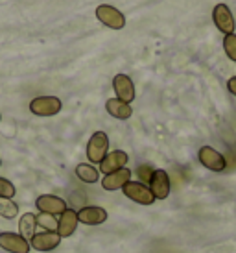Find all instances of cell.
Segmentation results:
<instances>
[{
  "label": "cell",
  "mask_w": 236,
  "mask_h": 253,
  "mask_svg": "<svg viewBox=\"0 0 236 253\" xmlns=\"http://www.w3.org/2000/svg\"><path fill=\"white\" fill-rule=\"evenodd\" d=\"M109 137L104 131H96L92 133V137L89 139V144H87V157L92 165H100L104 161V157L109 152Z\"/></svg>",
  "instance_id": "cell-1"
},
{
  "label": "cell",
  "mask_w": 236,
  "mask_h": 253,
  "mask_svg": "<svg viewBox=\"0 0 236 253\" xmlns=\"http://www.w3.org/2000/svg\"><path fill=\"white\" fill-rule=\"evenodd\" d=\"M61 100L57 96H37L30 102V111L37 117H54L61 111Z\"/></svg>",
  "instance_id": "cell-2"
},
{
  "label": "cell",
  "mask_w": 236,
  "mask_h": 253,
  "mask_svg": "<svg viewBox=\"0 0 236 253\" xmlns=\"http://www.w3.org/2000/svg\"><path fill=\"white\" fill-rule=\"evenodd\" d=\"M125 198H129L133 200L135 204H140V205H152L155 202V196L152 194V190L148 185L140 181H127L124 185V189H122Z\"/></svg>",
  "instance_id": "cell-3"
},
{
  "label": "cell",
  "mask_w": 236,
  "mask_h": 253,
  "mask_svg": "<svg viewBox=\"0 0 236 253\" xmlns=\"http://www.w3.org/2000/svg\"><path fill=\"white\" fill-rule=\"evenodd\" d=\"M96 17L98 21L109 26L113 30H122L125 26V17L122 11H118L117 7L107 6V4H102V6L96 7Z\"/></svg>",
  "instance_id": "cell-4"
},
{
  "label": "cell",
  "mask_w": 236,
  "mask_h": 253,
  "mask_svg": "<svg viewBox=\"0 0 236 253\" xmlns=\"http://www.w3.org/2000/svg\"><path fill=\"white\" fill-rule=\"evenodd\" d=\"M0 248L7 253H30L32 246L26 239H22L19 233L4 231L0 233Z\"/></svg>",
  "instance_id": "cell-5"
},
{
  "label": "cell",
  "mask_w": 236,
  "mask_h": 253,
  "mask_svg": "<svg viewBox=\"0 0 236 253\" xmlns=\"http://www.w3.org/2000/svg\"><path fill=\"white\" fill-rule=\"evenodd\" d=\"M148 187L155 196V200H166L170 196V177H168L166 170H153L152 177L148 181Z\"/></svg>",
  "instance_id": "cell-6"
},
{
  "label": "cell",
  "mask_w": 236,
  "mask_h": 253,
  "mask_svg": "<svg viewBox=\"0 0 236 253\" xmlns=\"http://www.w3.org/2000/svg\"><path fill=\"white\" fill-rule=\"evenodd\" d=\"M199 163H201L205 169L212 170V172H223L225 167H227V161H225V157H223L218 150L210 146H203L199 148Z\"/></svg>",
  "instance_id": "cell-7"
},
{
  "label": "cell",
  "mask_w": 236,
  "mask_h": 253,
  "mask_svg": "<svg viewBox=\"0 0 236 253\" xmlns=\"http://www.w3.org/2000/svg\"><path fill=\"white\" fill-rule=\"evenodd\" d=\"M35 207L41 212H46V214H54V216H59L61 212H65L69 207H67V202L59 196H54V194H42L35 200Z\"/></svg>",
  "instance_id": "cell-8"
},
{
  "label": "cell",
  "mask_w": 236,
  "mask_h": 253,
  "mask_svg": "<svg viewBox=\"0 0 236 253\" xmlns=\"http://www.w3.org/2000/svg\"><path fill=\"white\" fill-rule=\"evenodd\" d=\"M61 244V237L57 235L56 231H41V233H35L34 239L30 240V246L35 252H52L56 250L57 246Z\"/></svg>",
  "instance_id": "cell-9"
},
{
  "label": "cell",
  "mask_w": 236,
  "mask_h": 253,
  "mask_svg": "<svg viewBox=\"0 0 236 253\" xmlns=\"http://www.w3.org/2000/svg\"><path fill=\"white\" fill-rule=\"evenodd\" d=\"M212 21H214L216 28L220 30L222 34L229 36V34H235V19H233V13H231L229 6L225 4H218L214 6V11H212Z\"/></svg>",
  "instance_id": "cell-10"
},
{
  "label": "cell",
  "mask_w": 236,
  "mask_h": 253,
  "mask_svg": "<svg viewBox=\"0 0 236 253\" xmlns=\"http://www.w3.org/2000/svg\"><path fill=\"white\" fill-rule=\"evenodd\" d=\"M113 89L117 92V98L129 104L135 100V85H133V80L125 74H117L113 78Z\"/></svg>",
  "instance_id": "cell-11"
},
{
  "label": "cell",
  "mask_w": 236,
  "mask_h": 253,
  "mask_svg": "<svg viewBox=\"0 0 236 253\" xmlns=\"http://www.w3.org/2000/svg\"><path fill=\"white\" fill-rule=\"evenodd\" d=\"M129 161V157L125 152L122 150H115V152H109V154L104 157V161L100 163V172L107 176V174H111V172H117V170L124 169L125 165Z\"/></svg>",
  "instance_id": "cell-12"
},
{
  "label": "cell",
  "mask_w": 236,
  "mask_h": 253,
  "mask_svg": "<svg viewBox=\"0 0 236 253\" xmlns=\"http://www.w3.org/2000/svg\"><path fill=\"white\" fill-rule=\"evenodd\" d=\"M107 218H109L107 211H105L104 207H98V205H89V207H83V209L78 211L79 224L85 225H100L104 224Z\"/></svg>",
  "instance_id": "cell-13"
},
{
  "label": "cell",
  "mask_w": 236,
  "mask_h": 253,
  "mask_svg": "<svg viewBox=\"0 0 236 253\" xmlns=\"http://www.w3.org/2000/svg\"><path fill=\"white\" fill-rule=\"evenodd\" d=\"M78 224H79V220H78V211H74V209H67L65 212L59 214L57 235H59L61 239H69V237H72V235L76 233Z\"/></svg>",
  "instance_id": "cell-14"
},
{
  "label": "cell",
  "mask_w": 236,
  "mask_h": 253,
  "mask_svg": "<svg viewBox=\"0 0 236 253\" xmlns=\"http://www.w3.org/2000/svg\"><path fill=\"white\" fill-rule=\"evenodd\" d=\"M127 181H131V170L129 169H120L117 172H111L104 176V181H102V187L104 190H118V189H124V185Z\"/></svg>",
  "instance_id": "cell-15"
},
{
  "label": "cell",
  "mask_w": 236,
  "mask_h": 253,
  "mask_svg": "<svg viewBox=\"0 0 236 253\" xmlns=\"http://www.w3.org/2000/svg\"><path fill=\"white\" fill-rule=\"evenodd\" d=\"M105 109H107V113H109L111 117H115V119H118V120H127L133 115L131 106L118 98L107 100V102H105Z\"/></svg>",
  "instance_id": "cell-16"
},
{
  "label": "cell",
  "mask_w": 236,
  "mask_h": 253,
  "mask_svg": "<svg viewBox=\"0 0 236 253\" xmlns=\"http://www.w3.org/2000/svg\"><path fill=\"white\" fill-rule=\"evenodd\" d=\"M35 227H37V220H35V214L34 212H24L19 220V235H21L22 239L30 240L34 239L35 235Z\"/></svg>",
  "instance_id": "cell-17"
},
{
  "label": "cell",
  "mask_w": 236,
  "mask_h": 253,
  "mask_svg": "<svg viewBox=\"0 0 236 253\" xmlns=\"http://www.w3.org/2000/svg\"><path fill=\"white\" fill-rule=\"evenodd\" d=\"M76 176L83 183H96L100 179V170L89 163H79L76 167Z\"/></svg>",
  "instance_id": "cell-18"
},
{
  "label": "cell",
  "mask_w": 236,
  "mask_h": 253,
  "mask_svg": "<svg viewBox=\"0 0 236 253\" xmlns=\"http://www.w3.org/2000/svg\"><path fill=\"white\" fill-rule=\"evenodd\" d=\"M35 220H37V227H42V231H56L57 233L59 220H57L54 214L39 212V214H35Z\"/></svg>",
  "instance_id": "cell-19"
},
{
  "label": "cell",
  "mask_w": 236,
  "mask_h": 253,
  "mask_svg": "<svg viewBox=\"0 0 236 253\" xmlns=\"http://www.w3.org/2000/svg\"><path fill=\"white\" fill-rule=\"evenodd\" d=\"M19 214V205L9 198H0V216L11 220Z\"/></svg>",
  "instance_id": "cell-20"
},
{
  "label": "cell",
  "mask_w": 236,
  "mask_h": 253,
  "mask_svg": "<svg viewBox=\"0 0 236 253\" xmlns=\"http://www.w3.org/2000/svg\"><path fill=\"white\" fill-rule=\"evenodd\" d=\"M17 194V189H15V185L9 179L6 177H0V198H9V200H13V196Z\"/></svg>",
  "instance_id": "cell-21"
},
{
  "label": "cell",
  "mask_w": 236,
  "mask_h": 253,
  "mask_svg": "<svg viewBox=\"0 0 236 253\" xmlns=\"http://www.w3.org/2000/svg\"><path fill=\"white\" fill-rule=\"evenodd\" d=\"M223 48H225V54L229 56V59L236 61V34H229L223 39Z\"/></svg>",
  "instance_id": "cell-22"
},
{
  "label": "cell",
  "mask_w": 236,
  "mask_h": 253,
  "mask_svg": "<svg viewBox=\"0 0 236 253\" xmlns=\"http://www.w3.org/2000/svg\"><path fill=\"white\" fill-rule=\"evenodd\" d=\"M153 174V169L152 167H148V165H142L139 169V176L142 177V181H150V177Z\"/></svg>",
  "instance_id": "cell-23"
},
{
  "label": "cell",
  "mask_w": 236,
  "mask_h": 253,
  "mask_svg": "<svg viewBox=\"0 0 236 253\" xmlns=\"http://www.w3.org/2000/svg\"><path fill=\"white\" fill-rule=\"evenodd\" d=\"M227 89H229V92H233L236 96V76L229 78V82H227Z\"/></svg>",
  "instance_id": "cell-24"
},
{
  "label": "cell",
  "mask_w": 236,
  "mask_h": 253,
  "mask_svg": "<svg viewBox=\"0 0 236 253\" xmlns=\"http://www.w3.org/2000/svg\"><path fill=\"white\" fill-rule=\"evenodd\" d=\"M0 120H2V115H0Z\"/></svg>",
  "instance_id": "cell-25"
},
{
  "label": "cell",
  "mask_w": 236,
  "mask_h": 253,
  "mask_svg": "<svg viewBox=\"0 0 236 253\" xmlns=\"http://www.w3.org/2000/svg\"><path fill=\"white\" fill-rule=\"evenodd\" d=\"M0 165H2V161H0Z\"/></svg>",
  "instance_id": "cell-26"
}]
</instances>
